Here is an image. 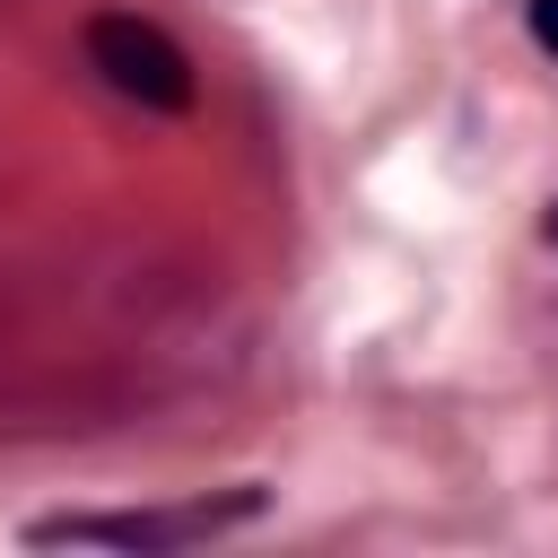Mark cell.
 <instances>
[{"instance_id": "6da1fadb", "label": "cell", "mask_w": 558, "mask_h": 558, "mask_svg": "<svg viewBox=\"0 0 558 558\" xmlns=\"http://www.w3.org/2000/svg\"><path fill=\"white\" fill-rule=\"evenodd\" d=\"M87 61H96L131 105H148V113H183V105H192V61H183V44H174L166 26H148V17H131V9H105V17L87 26Z\"/></svg>"}, {"instance_id": "7a4b0ae2", "label": "cell", "mask_w": 558, "mask_h": 558, "mask_svg": "<svg viewBox=\"0 0 558 558\" xmlns=\"http://www.w3.org/2000/svg\"><path fill=\"white\" fill-rule=\"evenodd\" d=\"M532 35H541V52H558V0H532Z\"/></svg>"}, {"instance_id": "3957f363", "label": "cell", "mask_w": 558, "mask_h": 558, "mask_svg": "<svg viewBox=\"0 0 558 558\" xmlns=\"http://www.w3.org/2000/svg\"><path fill=\"white\" fill-rule=\"evenodd\" d=\"M549 244H558V209H549Z\"/></svg>"}]
</instances>
